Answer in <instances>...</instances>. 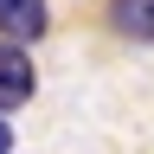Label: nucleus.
I'll return each instance as SVG.
<instances>
[{"label": "nucleus", "mask_w": 154, "mask_h": 154, "mask_svg": "<svg viewBox=\"0 0 154 154\" xmlns=\"http://www.w3.org/2000/svg\"><path fill=\"white\" fill-rule=\"evenodd\" d=\"M32 90H38L32 58L19 51V45H7V38H0V116H7V109H19V103H32Z\"/></svg>", "instance_id": "1"}, {"label": "nucleus", "mask_w": 154, "mask_h": 154, "mask_svg": "<svg viewBox=\"0 0 154 154\" xmlns=\"http://www.w3.org/2000/svg\"><path fill=\"white\" fill-rule=\"evenodd\" d=\"M45 26H51L45 0H0V38L7 45H32V38H45Z\"/></svg>", "instance_id": "2"}, {"label": "nucleus", "mask_w": 154, "mask_h": 154, "mask_svg": "<svg viewBox=\"0 0 154 154\" xmlns=\"http://www.w3.org/2000/svg\"><path fill=\"white\" fill-rule=\"evenodd\" d=\"M109 26L135 45H154V0H109Z\"/></svg>", "instance_id": "3"}, {"label": "nucleus", "mask_w": 154, "mask_h": 154, "mask_svg": "<svg viewBox=\"0 0 154 154\" xmlns=\"http://www.w3.org/2000/svg\"><path fill=\"white\" fill-rule=\"evenodd\" d=\"M0 154H13V128H7V116H0Z\"/></svg>", "instance_id": "4"}]
</instances>
